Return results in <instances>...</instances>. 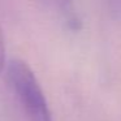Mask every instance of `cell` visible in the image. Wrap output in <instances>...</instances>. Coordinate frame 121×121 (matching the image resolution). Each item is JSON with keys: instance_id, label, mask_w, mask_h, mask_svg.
<instances>
[{"instance_id": "7a4b0ae2", "label": "cell", "mask_w": 121, "mask_h": 121, "mask_svg": "<svg viewBox=\"0 0 121 121\" xmlns=\"http://www.w3.org/2000/svg\"><path fill=\"white\" fill-rule=\"evenodd\" d=\"M5 66V40H4L3 30L0 27V72Z\"/></svg>"}, {"instance_id": "277c9868", "label": "cell", "mask_w": 121, "mask_h": 121, "mask_svg": "<svg viewBox=\"0 0 121 121\" xmlns=\"http://www.w3.org/2000/svg\"><path fill=\"white\" fill-rule=\"evenodd\" d=\"M109 3L115 8V11L121 12V0H109Z\"/></svg>"}, {"instance_id": "3957f363", "label": "cell", "mask_w": 121, "mask_h": 121, "mask_svg": "<svg viewBox=\"0 0 121 121\" xmlns=\"http://www.w3.org/2000/svg\"><path fill=\"white\" fill-rule=\"evenodd\" d=\"M43 3H46L47 5L55 7V8H63L68 4L69 0H42Z\"/></svg>"}, {"instance_id": "6da1fadb", "label": "cell", "mask_w": 121, "mask_h": 121, "mask_svg": "<svg viewBox=\"0 0 121 121\" xmlns=\"http://www.w3.org/2000/svg\"><path fill=\"white\" fill-rule=\"evenodd\" d=\"M7 82L26 121H52L43 90L25 61L13 59L7 66Z\"/></svg>"}]
</instances>
